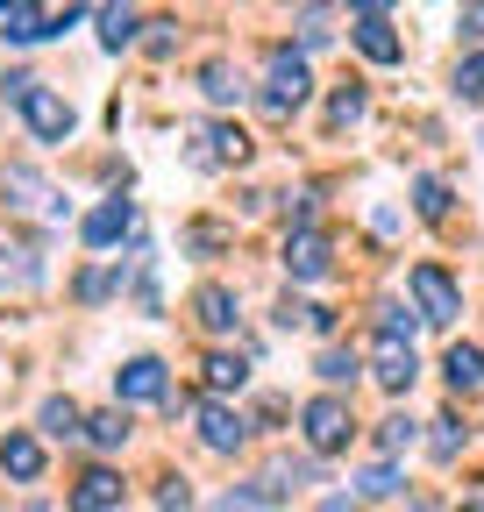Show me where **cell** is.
Segmentation results:
<instances>
[{"instance_id": "cell-27", "label": "cell", "mask_w": 484, "mask_h": 512, "mask_svg": "<svg viewBox=\"0 0 484 512\" xmlns=\"http://www.w3.org/2000/svg\"><path fill=\"white\" fill-rule=\"evenodd\" d=\"M378 448H385V456H399V448H413V420H406V413H392V420L378 427Z\"/></svg>"}, {"instance_id": "cell-2", "label": "cell", "mask_w": 484, "mask_h": 512, "mask_svg": "<svg viewBox=\"0 0 484 512\" xmlns=\"http://www.w3.org/2000/svg\"><path fill=\"white\" fill-rule=\"evenodd\" d=\"M413 306H420V320H428V328H449V320L463 313V292H456V278L442 271V264H413Z\"/></svg>"}, {"instance_id": "cell-23", "label": "cell", "mask_w": 484, "mask_h": 512, "mask_svg": "<svg viewBox=\"0 0 484 512\" xmlns=\"http://www.w3.org/2000/svg\"><path fill=\"white\" fill-rule=\"evenodd\" d=\"M428 448H435V463H456V456H463V427L442 413V420H435V434H428Z\"/></svg>"}, {"instance_id": "cell-35", "label": "cell", "mask_w": 484, "mask_h": 512, "mask_svg": "<svg viewBox=\"0 0 484 512\" xmlns=\"http://www.w3.org/2000/svg\"><path fill=\"white\" fill-rule=\"evenodd\" d=\"M356 8H363V15H385V0H356Z\"/></svg>"}, {"instance_id": "cell-3", "label": "cell", "mask_w": 484, "mask_h": 512, "mask_svg": "<svg viewBox=\"0 0 484 512\" xmlns=\"http://www.w3.org/2000/svg\"><path fill=\"white\" fill-rule=\"evenodd\" d=\"M307 93H314V79H307V57L271 50V64H264V107H271V114H292Z\"/></svg>"}, {"instance_id": "cell-6", "label": "cell", "mask_w": 484, "mask_h": 512, "mask_svg": "<svg viewBox=\"0 0 484 512\" xmlns=\"http://www.w3.org/2000/svg\"><path fill=\"white\" fill-rule=\"evenodd\" d=\"M242 157H250V136H242V128H228V121H214V128H200V136H193V164H200V171L242 164Z\"/></svg>"}, {"instance_id": "cell-4", "label": "cell", "mask_w": 484, "mask_h": 512, "mask_svg": "<svg viewBox=\"0 0 484 512\" xmlns=\"http://www.w3.org/2000/svg\"><path fill=\"white\" fill-rule=\"evenodd\" d=\"M371 377L385 384V392H406V384L420 377V363H413V335L378 328V342H371Z\"/></svg>"}, {"instance_id": "cell-14", "label": "cell", "mask_w": 484, "mask_h": 512, "mask_svg": "<svg viewBox=\"0 0 484 512\" xmlns=\"http://www.w3.org/2000/svg\"><path fill=\"white\" fill-rule=\"evenodd\" d=\"M442 377H449V392H477V384H484V349L477 342H456L442 356Z\"/></svg>"}, {"instance_id": "cell-13", "label": "cell", "mask_w": 484, "mask_h": 512, "mask_svg": "<svg viewBox=\"0 0 484 512\" xmlns=\"http://www.w3.org/2000/svg\"><path fill=\"white\" fill-rule=\"evenodd\" d=\"M193 313H200V328H207V335H228L235 320H242L228 285H200V292H193Z\"/></svg>"}, {"instance_id": "cell-32", "label": "cell", "mask_w": 484, "mask_h": 512, "mask_svg": "<svg viewBox=\"0 0 484 512\" xmlns=\"http://www.w3.org/2000/svg\"><path fill=\"white\" fill-rule=\"evenodd\" d=\"M143 43H150V57H164V50L178 43V22H150V36H143Z\"/></svg>"}, {"instance_id": "cell-30", "label": "cell", "mask_w": 484, "mask_h": 512, "mask_svg": "<svg viewBox=\"0 0 484 512\" xmlns=\"http://www.w3.org/2000/svg\"><path fill=\"white\" fill-rule=\"evenodd\" d=\"M299 36H307V43L321 50V43L335 36V29H328V8H307V15H299Z\"/></svg>"}, {"instance_id": "cell-15", "label": "cell", "mask_w": 484, "mask_h": 512, "mask_svg": "<svg viewBox=\"0 0 484 512\" xmlns=\"http://www.w3.org/2000/svg\"><path fill=\"white\" fill-rule=\"evenodd\" d=\"M72 505H86V512L121 505V477H114V470H86V477H79V491H72Z\"/></svg>"}, {"instance_id": "cell-25", "label": "cell", "mask_w": 484, "mask_h": 512, "mask_svg": "<svg viewBox=\"0 0 484 512\" xmlns=\"http://www.w3.org/2000/svg\"><path fill=\"white\" fill-rule=\"evenodd\" d=\"M456 93H463V100H484V50H470V57L456 64Z\"/></svg>"}, {"instance_id": "cell-11", "label": "cell", "mask_w": 484, "mask_h": 512, "mask_svg": "<svg viewBox=\"0 0 484 512\" xmlns=\"http://www.w3.org/2000/svg\"><path fill=\"white\" fill-rule=\"evenodd\" d=\"M0 470H8L15 484H36L43 477V441L36 434H8L0 441Z\"/></svg>"}, {"instance_id": "cell-1", "label": "cell", "mask_w": 484, "mask_h": 512, "mask_svg": "<svg viewBox=\"0 0 484 512\" xmlns=\"http://www.w3.org/2000/svg\"><path fill=\"white\" fill-rule=\"evenodd\" d=\"M0 86H8V100H15V107L29 114V128H36L43 143H72V128H79L72 100H57V93H50L43 79H29V72H8Z\"/></svg>"}, {"instance_id": "cell-28", "label": "cell", "mask_w": 484, "mask_h": 512, "mask_svg": "<svg viewBox=\"0 0 484 512\" xmlns=\"http://www.w3.org/2000/svg\"><path fill=\"white\" fill-rule=\"evenodd\" d=\"M356 491H363V498H399V477H392V470H363Z\"/></svg>"}, {"instance_id": "cell-8", "label": "cell", "mask_w": 484, "mask_h": 512, "mask_svg": "<svg viewBox=\"0 0 484 512\" xmlns=\"http://www.w3.org/2000/svg\"><path fill=\"white\" fill-rule=\"evenodd\" d=\"M200 441L214 448V456H235V448L250 441V420L228 413V406H200Z\"/></svg>"}, {"instance_id": "cell-16", "label": "cell", "mask_w": 484, "mask_h": 512, "mask_svg": "<svg viewBox=\"0 0 484 512\" xmlns=\"http://www.w3.org/2000/svg\"><path fill=\"white\" fill-rule=\"evenodd\" d=\"M200 93H207L214 107H235V100H242V79H235V64H228V57L200 64Z\"/></svg>"}, {"instance_id": "cell-10", "label": "cell", "mask_w": 484, "mask_h": 512, "mask_svg": "<svg viewBox=\"0 0 484 512\" xmlns=\"http://www.w3.org/2000/svg\"><path fill=\"white\" fill-rule=\"evenodd\" d=\"M114 392H121V399H164V363H157V356L121 363V370H114Z\"/></svg>"}, {"instance_id": "cell-24", "label": "cell", "mask_w": 484, "mask_h": 512, "mask_svg": "<svg viewBox=\"0 0 484 512\" xmlns=\"http://www.w3.org/2000/svg\"><path fill=\"white\" fill-rule=\"evenodd\" d=\"M413 207L428 214V221H442V214H449V185H442V178H420V185H413Z\"/></svg>"}, {"instance_id": "cell-20", "label": "cell", "mask_w": 484, "mask_h": 512, "mask_svg": "<svg viewBox=\"0 0 484 512\" xmlns=\"http://www.w3.org/2000/svg\"><path fill=\"white\" fill-rule=\"evenodd\" d=\"M100 43H107V50L136 43V15H129V0H114V8H107V29H100Z\"/></svg>"}, {"instance_id": "cell-17", "label": "cell", "mask_w": 484, "mask_h": 512, "mask_svg": "<svg viewBox=\"0 0 484 512\" xmlns=\"http://www.w3.org/2000/svg\"><path fill=\"white\" fill-rule=\"evenodd\" d=\"M57 22H72V8L65 15H43V8H15V22H8V43H43Z\"/></svg>"}, {"instance_id": "cell-18", "label": "cell", "mask_w": 484, "mask_h": 512, "mask_svg": "<svg viewBox=\"0 0 484 512\" xmlns=\"http://www.w3.org/2000/svg\"><path fill=\"white\" fill-rule=\"evenodd\" d=\"M242 377H250L242 356H207V392H242Z\"/></svg>"}, {"instance_id": "cell-9", "label": "cell", "mask_w": 484, "mask_h": 512, "mask_svg": "<svg viewBox=\"0 0 484 512\" xmlns=\"http://www.w3.org/2000/svg\"><path fill=\"white\" fill-rule=\"evenodd\" d=\"M129 228H136V207H129V200H100V207L86 214V242H93V249H114Z\"/></svg>"}, {"instance_id": "cell-12", "label": "cell", "mask_w": 484, "mask_h": 512, "mask_svg": "<svg viewBox=\"0 0 484 512\" xmlns=\"http://www.w3.org/2000/svg\"><path fill=\"white\" fill-rule=\"evenodd\" d=\"M356 50L371 57V64H399V57H406V43L392 36V22H385V15H363V22H356Z\"/></svg>"}, {"instance_id": "cell-31", "label": "cell", "mask_w": 484, "mask_h": 512, "mask_svg": "<svg viewBox=\"0 0 484 512\" xmlns=\"http://www.w3.org/2000/svg\"><path fill=\"white\" fill-rule=\"evenodd\" d=\"M321 377H328V384H349V377H356V356L328 349V356H321Z\"/></svg>"}, {"instance_id": "cell-7", "label": "cell", "mask_w": 484, "mask_h": 512, "mask_svg": "<svg viewBox=\"0 0 484 512\" xmlns=\"http://www.w3.org/2000/svg\"><path fill=\"white\" fill-rule=\"evenodd\" d=\"M328 264H335V256H328V235H321V228L285 235V271H292V278H328Z\"/></svg>"}, {"instance_id": "cell-36", "label": "cell", "mask_w": 484, "mask_h": 512, "mask_svg": "<svg viewBox=\"0 0 484 512\" xmlns=\"http://www.w3.org/2000/svg\"><path fill=\"white\" fill-rule=\"evenodd\" d=\"M0 8H15V0H0Z\"/></svg>"}, {"instance_id": "cell-26", "label": "cell", "mask_w": 484, "mask_h": 512, "mask_svg": "<svg viewBox=\"0 0 484 512\" xmlns=\"http://www.w3.org/2000/svg\"><path fill=\"white\" fill-rule=\"evenodd\" d=\"M356 114H363V86H342V93L328 100V128H349Z\"/></svg>"}, {"instance_id": "cell-34", "label": "cell", "mask_w": 484, "mask_h": 512, "mask_svg": "<svg viewBox=\"0 0 484 512\" xmlns=\"http://www.w3.org/2000/svg\"><path fill=\"white\" fill-rule=\"evenodd\" d=\"M463 36H484V0H470V8H463Z\"/></svg>"}, {"instance_id": "cell-29", "label": "cell", "mask_w": 484, "mask_h": 512, "mask_svg": "<svg viewBox=\"0 0 484 512\" xmlns=\"http://www.w3.org/2000/svg\"><path fill=\"white\" fill-rule=\"evenodd\" d=\"M186 242H193V249H228V228H221V221H193Z\"/></svg>"}, {"instance_id": "cell-19", "label": "cell", "mask_w": 484, "mask_h": 512, "mask_svg": "<svg viewBox=\"0 0 484 512\" xmlns=\"http://www.w3.org/2000/svg\"><path fill=\"white\" fill-rule=\"evenodd\" d=\"M86 434H93V448H121V441H129V413H93Z\"/></svg>"}, {"instance_id": "cell-5", "label": "cell", "mask_w": 484, "mask_h": 512, "mask_svg": "<svg viewBox=\"0 0 484 512\" xmlns=\"http://www.w3.org/2000/svg\"><path fill=\"white\" fill-rule=\"evenodd\" d=\"M299 420H307V441L321 448V456L349 448V434H356V420H349V406H342V399H314V406L299 413Z\"/></svg>"}, {"instance_id": "cell-21", "label": "cell", "mask_w": 484, "mask_h": 512, "mask_svg": "<svg viewBox=\"0 0 484 512\" xmlns=\"http://www.w3.org/2000/svg\"><path fill=\"white\" fill-rule=\"evenodd\" d=\"M43 434L72 441V434H79V406H72V399H50V406H43Z\"/></svg>"}, {"instance_id": "cell-33", "label": "cell", "mask_w": 484, "mask_h": 512, "mask_svg": "<svg viewBox=\"0 0 484 512\" xmlns=\"http://www.w3.org/2000/svg\"><path fill=\"white\" fill-rule=\"evenodd\" d=\"M79 299H107V271H86L79 278Z\"/></svg>"}, {"instance_id": "cell-22", "label": "cell", "mask_w": 484, "mask_h": 512, "mask_svg": "<svg viewBox=\"0 0 484 512\" xmlns=\"http://www.w3.org/2000/svg\"><path fill=\"white\" fill-rule=\"evenodd\" d=\"M36 264H29V249L8 235V228H0V285H8V278H29Z\"/></svg>"}]
</instances>
